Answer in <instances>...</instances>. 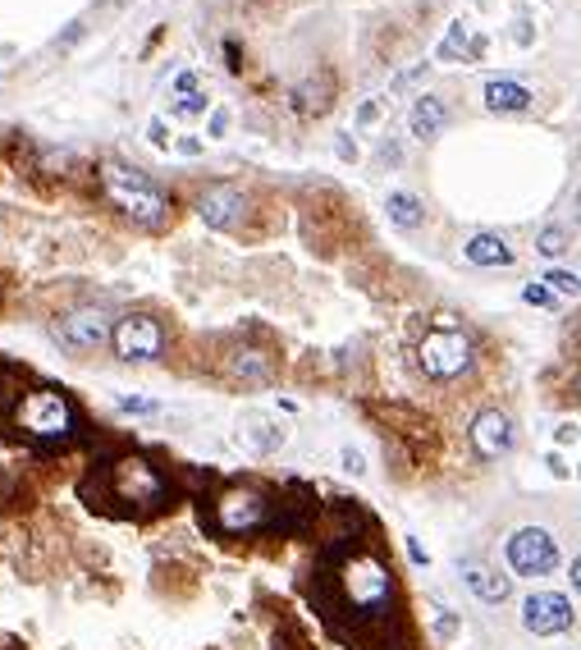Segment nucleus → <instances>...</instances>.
Here are the masks:
<instances>
[{
    "label": "nucleus",
    "instance_id": "f257e3e1",
    "mask_svg": "<svg viewBox=\"0 0 581 650\" xmlns=\"http://www.w3.org/2000/svg\"><path fill=\"white\" fill-rule=\"evenodd\" d=\"M97 481H101L97 495H87V499H97L101 509H115L119 504L124 513H156V509H165L174 495L170 477H165L147 454L110 458V463H101ZM97 504H92V509H97Z\"/></svg>",
    "mask_w": 581,
    "mask_h": 650
},
{
    "label": "nucleus",
    "instance_id": "f03ea898",
    "mask_svg": "<svg viewBox=\"0 0 581 650\" xmlns=\"http://www.w3.org/2000/svg\"><path fill=\"white\" fill-rule=\"evenodd\" d=\"M101 193H106V202L115 211H124L142 229H161L170 220V197L151 184V174L133 170V165H119V161L101 165Z\"/></svg>",
    "mask_w": 581,
    "mask_h": 650
},
{
    "label": "nucleus",
    "instance_id": "7ed1b4c3",
    "mask_svg": "<svg viewBox=\"0 0 581 650\" xmlns=\"http://www.w3.org/2000/svg\"><path fill=\"white\" fill-rule=\"evenodd\" d=\"M334 586H339V600H344V609L353 618H380L389 609V600H394V577H389V568L366 550L348 554L344 564H339Z\"/></svg>",
    "mask_w": 581,
    "mask_h": 650
},
{
    "label": "nucleus",
    "instance_id": "20e7f679",
    "mask_svg": "<svg viewBox=\"0 0 581 650\" xmlns=\"http://www.w3.org/2000/svg\"><path fill=\"white\" fill-rule=\"evenodd\" d=\"M14 426H19L28 440H42V445H65L69 435L78 431V408L65 390H23L14 399Z\"/></svg>",
    "mask_w": 581,
    "mask_h": 650
},
{
    "label": "nucleus",
    "instance_id": "39448f33",
    "mask_svg": "<svg viewBox=\"0 0 581 650\" xmlns=\"http://www.w3.org/2000/svg\"><path fill=\"white\" fill-rule=\"evenodd\" d=\"M280 518V504L275 495L252 481H238V486H225L216 495V527L225 536H252V531L270 527V522Z\"/></svg>",
    "mask_w": 581,
    "mask_h": 650
},
{
    "label": "nucleus",
    "instance_id": "423d86ee",
    "mask_svg": "<svg viewBox=\"0 0 581 650\" xmlns=\"http://www.w3.org/2000/svg\"><path fill=\"white\" fill-rule=\"evenodd\" d=\"M417 362L431 380L463 376V371L472 367V339H467L463 330H453V325H440V330H431V335L421 339Z\"/></svg>",
    "mask_w": 581,
    "mask_h": 650
},
{
    "label": "nucleus",
    "instance_id": "0eeeda50",
    "mask_svg": "<svg viewBox=\"0 0 581 650\" xmlns=\"http://www.w3.org/2000/svg\"><path fill=\"white\" fill-rule=\"evenodd\" d=\"M504 554H508V568H513L517 577H545V573H554V564H559V541L540 527H517L513 536H508Z\"/></svg>",
    "mask_w": 581,
    "mask_h": 650
},
{
    "label": "nucleus",
    "instance_id": "6e6552de",
    "mask_svg": "<svg viewBox=\"0 0 581 650\" xmlns=\"http://www.w3.org/2000/svg\"><path fill=\"white\" fill-rule=\"evenodd\" d=\"M110 344H115V358L124 362H156L165 353V330L156 316H124V321H115V335H110Z\"/></svg>",
    "mask_w": 581,
    "mask_h": 650
},
{
    "label": "nucleus",
    "instance_id": "1a4fd4ad",
    "mask_svg": "<svg viewBox=\"0 0 581 650\" xmlns=\"http://www.w3.org/2000/svg\"><path fill=\"white\" fill-rule=\"evenodd\" d=\"M110 335H115V325H110L106 307H78V312L55 321V339L65 348H74V353H92V348H101Z\"/></svg>",
    "mask_w": 581,
    "mask_h": 650
},
{
    "label": "nucleus",
    "instance_id": "9d476101",
    "mask_svg": "<svg viewBox=\"0 0 581 650\" xmlns=\"http://www.w3.org/2000/svg\"><path fill=\"white\" fill-rule=\"evenodd\" d=\"M572 600L559 596V591H536V596H527V605H522V623H527V632H536V637H559V632L572 628Z\"/></svg>",
    "mask_w": 581,
    "mask_h": 650
},
{
    "label": "nucleus",
    "instance_id": "9b49d317",
    "mask_svg": "<svg viewBox=\"0 0 581 650\" xmlns=\"http://www.w3.org/2000/svg\"><path fill=\"white\" fill-rule=\"evenodd\" d=\"M243 211H248V197L238 193L234 184H211L197 197V216L211 229H234L238 220H243Z\"/></svg>",
    "mask_w": 581,
    "mask_h": 650
},
{
    "label": "nucleus",
    "instance_id": "f8f14e48",
    "mask_svg": "<svg viewBox=\"0 0 581 650\" xmlns=\"http://www.w3.org/2000/svg\"><path fill=\"white\" fill-rule=\"evenodd\" d=\"M472 449L485 458V463L504 458L508 449H513V422H508L499 408L476 412V422H472Z\"/></svg>",
    "mask_w": 581,
    "mask_h": 650
},
{
    "label": "nucleus",
    "instance_id": "ddd939ff",
    "mask_svg": "<svg viewBox=\"0 0 581 650\" xmlns=\"http://www.w3.org/2000/svg\"><path fill=\"white\" fill-rule=\"evenodd\" d=\"M444 124H449V106H444L440 97H417L408 110V129L417 142H431L444 133Z\"/></svg>",
    "mask_w": 581,
    "mask_h": 650
},
{
    "label": "nucleus",
    "instance_id": "4468645a",
    "mask_svg": "<svg viewBox=\"0 0 581 650\" xmlns=\"http://www.w3.org/2000/svg\"><path fill=\"white\" fill-rule=\"evenodd\" d=\"M225 371L234 380H243V385H266V380L275 376V367H270V358L261 348H234L225 358Z\"/></svg>",
    "mask_w": 581,
    "mask_h": 650
},
{
    "label": "nucleus",
    "instance_id": "2eb2a0df",
    "mask_svg": "<svg viewBox=\"0 0 581 650\" xmlns=\"http://www.w3.org/2000/svg\"><path fill=\"white\" fill-rule=\"evenodd\" d=\"M485 106L495 110V115H522V110L531 106V92L522 83L495 78V83H485Z\"/></svg>",
    "mask_w": 581,
    "mask_h": 650
},
{
    "label": "nucleus",
    "instance_id": "dca6fc26",
    "mask_svg": "<svg viewBox=\"0 0 581 650\" xmlns=\"http://www.w3.org/2000/svg\"><path fill=\"white\" fill-rule=\"evenodd\" d=\"M463 577H467V586H472V596L490 600V605L508 600V591H513V582H508L504 573H495V568H485V564H463Z\"/></svg>",
    "mask_w": 581,
    "mask_h": 650
},
{
    "label": "nucleus",
    "instance_id": "f3484780",
    "mask_svg": "<svg viewBox=\"0 0 581 650\" xmlns=\"http://www.w3.org/2000/svg\"><path fill=\"white\" fill-rule=\"evenodd\" d=\"M463 252L472 266H513V248L499 234H472Z\"/></svg>",
    "mask_w": 581,
    "mask_h": 650
},
{
    "label": "nucleus",
    "instance_id": "a211bd4d",
    "mask_svg": "<svg viewBox=\"0 0 581 650\" xmlns=\"http://www.w3.org/2000/svg\"><path fill=\"white\" fill-rule=\"evenodd\" d=\"M385 211H389V220H394L399 229H417L421 220H426V211H421V202L412 193H389Z\"/></svg>",
    "mask_w": 581,
    "mask_h": 650
},
{
    "label": "nucleus",
    "instance_id": "6ab92c4d",
    "mask_svg": "<svg viewBox=\"0 0 581 650\" xmlns=\"http://www.w3.org/2000/svg\"><path fill=\"white\" fill-rule=\"evenodd\" d=\"M536 248L545 252V257H563V252H568V229H563V225H549V229H540Z\"/></svg>",
    "mask_w": 581,
    "mask_h": 650
},
{
    "label": "nucleus",
    "instance_id": "aec40b11",
    "mask_svg": "<svg viewBox=\"0 0 581 650\" xmlns=\"http://www.w3.org/2000/svg\"><path fill=\"white\" fill-rule=\"evenodd\" d=\"M540 284H549V289L563 293V298H577V293H581V280H577V275H568V271H549Z\"/></svg>",
    "mask_w": 581,
    "mask_h": 650
},
{
    "label": "nucleus",
    "instance_id": "412c9836",
    "mask_svg": "<svg viewBox=\"0 0 581 650\" xmlns=\"http://www.w3.org/2000/svg\"><path fill=\"white\" fill-rule=\"evenodd\" d=\"M527 303H536V307H554V289H540V284H531V289H527Z\"/></svg>",
    "mask_w": 581,
    "mask_h": 650
},
{
    "label": "nucleus",
    "instance_id": "4be33fe9",
    "mask_svg": "<svg viewBox=\"0 0 581 650\" xmlns=\"http://www.w3.org/2000/svg\"><path fill=\"white\" fill-rule=\"evenodd\" d=\"M119 408L124 412H156V403L151 399H119Z\"/></svg>",
    "mask_w": 581,
    "mask_h": 650
},
{
    "label": "nucleus",
    "instance_id": "5701e85b",
    "mask_svg": "<svg viewBox=\"0 0 581 650\" xmlns=\"http://www.w3.org/2000/svg\"><path fill=\"white\" fill-rule=\"evenodd\" d=\"M435 628H440V637H453V632H458V618H453V614H440V623H435Z\"/></svg>",
    "mask_w": 581,
    "mask_h": 650
},
{
    "label": "nucleus",
    "instance_id": "b1692460",
    "mask_svg": "<svg viewBox=\"0 0 581 650\" xmlns=\"http://www.w3.org/2000/svg\"><path fill=\"white\" fill-rule=\"evenodd\" d=\"M147 133H151V142H156V147H165V142H170V138H165V124H161V120H151Z\"/></svg>",
    "mask_w": 581,
    "mask_h": 650
},
{
    "label": "nucleus",
    "instance_id": "393cba45",
    "mask_svg": "<svg viewBox=\"0 0 581 650\" xmlns=\"http://www.w3.org/2000/svg\"><path fill=\"white\" fill-rule=\"evenodd\" d=\"M344 467H348V472H366V467H362V454H353V449L344 454Z\"/></svg>",
    "mask_w": 581,
    "mask_h": 650
},
{
    "label": "nucleus",
    "instance_id": "a878e982",
    "mask_svg": "<svg viewBox=\"0 0 581 650\" xmlns=\"http://www.w3.org/2000/svg\"><path fill=\"white\" fill-rule=\"evenodd\" d=\"M179 152H188V156H197V152H202V142H197V138H183V142H179Z\"/></svg>",
    "mask_w": 581,
    "mask_h": 650
},
{
    "label": "nucleus",
    "instance_id": "bb28decb",
    "mask_svg": "<svg viewBox=\"0 0 581 650\" xmlns=\"http://www.w3.org/2000/svg\"><path fill=\"white\" fill-rule=\"evenodd\" d=\"M572 591L581 596V554H577V564H572Z\"/></svg>",
    "mask_w": 581,
    "mask_h": 650
},
{
    "label": "nucleus",
    "instance_id": "cd10ccee",
    "mask_svg": "<svg viewBox=\"0 0 581 650\" xmlns=\"http://www.w3.org/2000/svg\"><path fill=\"white\" fill-rule=\"evenodd\" d=\"M577 220H581V188H577Z\"/></svg>",
    "mask_w": 581,
    "mask_h": 650
},
{
    "label": "nucleus",
    "instance_id": "c85d7f7f",
    "mask_svg": "<svg viewBox=\"0 0 581 650\" xmlns=\"http://www.w3.org/2000/svg\"><path fill=\"white\" fill-rule=\"evenodd\" d=\"M572 390H577V399H581V376H577V385H572Z\"/></svg>",
    "mask_w": 581,
    "mask_h": 650
}]
</instances>
